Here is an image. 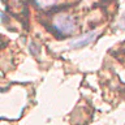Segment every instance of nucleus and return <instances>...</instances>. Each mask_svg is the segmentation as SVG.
<instances>
[{"instance_id": "obj_1", "label": "nucleus", "mask_w": 125, "mask_h": 125, "mask_svg": "<svg viewBox=\"0 0 125 125\" xmlns=\"http://www.w3.org/2000/svg\"><path fill=\"white\" fill-rule=\"evenodd\" d=\"M53 26L62 35L73 34L77 29L74 18L70 14H65V13H60L53 18Z\"/></svg>"}, {"instance_id": "obj_3", "label": "nucleus", "mask_w": 125, "mask_h": 125, "mask_svg": "<svg viewBox=\"0 0 125 125\" xmlns=\"http://www.w3.org/2000/svg\"><path fill=\"white\" fill-rule=\"evenodd\" d=\"M34 1L39 8H48L51 5H53L57 0H34Z\"/></svg>"}, {"instance_id": "obj_2", "label": "nucleus", "mask_w": 125, "mask_h": 125, "mask_svg": "<svg viewBox=\"0 0 125 125\" xmlns=\"http://www.w3.org/2000/svg\"><path fill=\"white\" fill-rule=\"evenodd\" d=\"M96 35H98V31H95V30L90 31V33H87L86 35H83V37L70 42V47H72V48H82V47L87 46L89 43H91L94 39L96 38Z\"/></svg>"}]
</instances>
